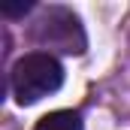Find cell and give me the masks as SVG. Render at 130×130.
<instances>
[{"instance_id": "6da1fadb", "label": "cell", "mask_w": 130, "mask_h": 130, "mask_svg": "<svg viewBox=\"0 0 130 130\" xmlns=\"http://www.w3.org/2000/svg\"><path fill=\"white\" fill-rule=\"evenodd\" d=\"M9 85H12V97L21 106H30L64 85V67L48 52H30L12 67Z\"/></svg>"}, {"instance_id": "7a4b0ae2", "label": "cell", "mask_w": 130, "mask_h": 130, "mask_svg": "<svg viewBox=\"0 0 130 130\" xmlns=\"http://www.w3.org/2000/svg\"><path fill=\"white\" fill-rule=\"evenodd\" d=\"M33 39L45 48H58L67 55H82L85 52V30L79 18L64 6H48L39 21L33 24Z\"/></svg>"}, {"instance_id": "3957f363", "label": "cell", "mask_w": 130, "mask_h": 130, "mask_svg": "<svg viewBox=\"0 0 130 130\" xmlns=\"http://www.w3.org/2000/svg\"><path fill=\"white\" fill-rule=\"evenodd\" d=\"M36 130H82V115L73 109H58L39 118Z\"/></svg>"}, {"instance_id": "277c9868", "label": "cell", "mask_w": 130, "mask_h": 130, "mask_svg": "<svg viewBox=\"0 0 130 130\" xmlns=\"http://www.w3.org/2000/svg\"><path fill=\"white\" fill-rule=\"evenodd\" d=\"M30 9H33V3H27V0H24V3H3V6H0L3 15H24V12H30Z\"/></svg>"}]
</instances>
